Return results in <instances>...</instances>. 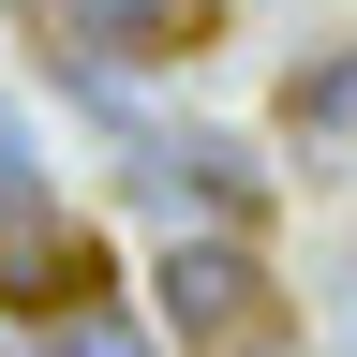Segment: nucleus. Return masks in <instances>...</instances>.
<instances>
[{
    "label": "nucleus",
    "mask_w": 357,
    "mask_h": 357,
    "mask_svg": "<svg viewBox=\"0 0 357 357\" xmlns=\"http://www.w3.org/2000/svg\"><path fill=\"white\" fill-rule=\"evenodd\" d=\"M342 298H357V253H342Z\"/></svg>",
    "instance_id": "7"
},
{
    "label": "nucleus",
    "mask_w": 357,
    "mask_h": 357,
    "mask_svg": "<svg viewBox=\"0 0 357 357\" xmlns=\"http://www.w3.org/2000/svg\"><path fill=\"white\" fill-rule=\"evenodd\" d=\"M164 312L194 357H268V328H283V298L238 238H164Z\"/></svg>",
    "instance_id": "1"
},
{
    "label": "nucleus",
    "mask_w": 357,
    "mask_h": 357,
    "mask_svg": "<svg viewBox=\"0 0 357 357\" xmlns=\"http://www.w3.org/2000/svg\"><path fill=\"white\" fill-rule=\"evenodd\" d=\"M75 30H105V45H194V0H75Z\"/></svg>",
    "instance_id": "4"
},
{
    "label": "nucleus",
    "mask_w": 357,
    "mask_h": 357,
    "mask_svg": "<svg viewBox=\"0 0 357 357\" xmlns=\"http://www.w3.org/2000/svg\"><path fill=\"white\" fill-rule=\"evenodd\" d=\"M89 283H105V253H89L45 194L0 208V298H15V312H45V328H60V312H89Z\"/></svg>",
    "instance_id": "2"
},
{
    "label": "nucleus",
    "mask_w": 357,
    "mask_h": 357,
    "mask_svg": "<svg viewBox=\"0 0 357 357\" xmlns=\"http://www.w3.org/2000/svg\"><path fill=\"white\" fill-rule=\"evenodd\" d=\"M30 357H149V328H134V312H105V298H89V312H60V328H45Z\"/></svg>",
    "instance_id": "5"
},
{
    "label": "nucleus",
    "mask_w": 357,
    "mask_h": 357,
    "mask_svg": "<svg viewBox=\"0 0 357 357\" xmlns=\"http://www.w3.org/2000/svg\"><path fill=\"white\" fill-rule=\"evenodd\" d=\"M178 178H194L208 208H253V194H268V178H253V149H223V134H178V149H164V194H178Z\"/></svg>",
    "instance_id": "3"
},
{
    "label": "nucleus",
    "mask_w": 357,
    "mask_h": 357,
    "mask_svg": "<svg viewBox=\"0 0 357 357\" xmlns=\"http://www.w3.org/2000/svg\"><path fill=\"white\" fill-rule=\"evenodd\" d=\"M298 119H312V134H357V45H342V60H312V75H298Z\"/></svg>",
    "instance_id": "6"
}]
</instances>
